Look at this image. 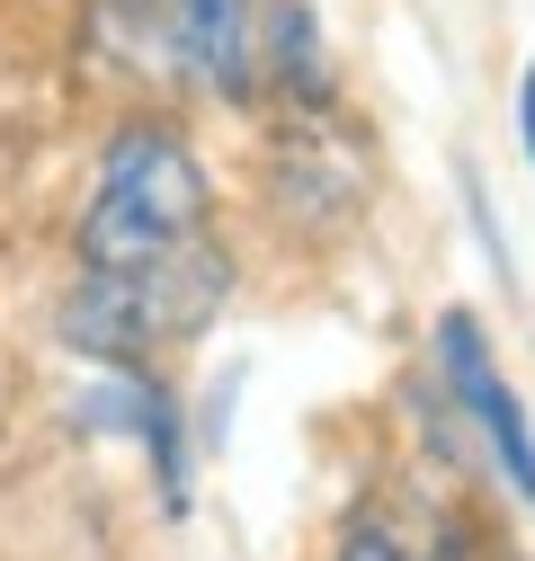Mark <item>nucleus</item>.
I'll list each match as a JSON object with an SVG mask.
<instances>
[{
  "label": "nucleus",
  "mask_w": 535,
  "mask_h": 561,
  "mask_svg": "<svg viewBox=\"0 0 535 561\" xmlns=\"http://www.w3.org/2000/svg\"><path fill=\"white\" fill-rule=\"evenodd\" d=\"M526 152H535V72H526Z\"/></svg>",
  "instance_id": "0eeeda50"
},
{
  "label": "nucleus",
  "mask_w": 535,
  "mask_h": 561,
  "mask_svg": "<svg viewBox=\"0 0 535 561\" xmlns=\"http://www.w3.org/2000/svg\"><path fill=\"white\" fill-rule=\"evenodd\" d=\"M268 72L304 107H330V62H321V27L304 0H268Z\"/></svg>",
  "instance_id": "39448f33"
},
{
  "label": "nucleus",
  "mask_w": 535,
  "mask_h": 561,
  "mask_svg": "<svg viewBox=\"0 0 535 561\" xmlns=\"http://www.w3.org/2000/svg\"><path fill=\"white\" fill-rule=\"evenodd\" d=\"M206 241V170L170 125H125L81 215V267H152Z\"/></svg>",
  "instance_id": "f257e3e1"
},
{
  "label": "nucleus",
  "mask_w": 535,
  "mask_h": 561,
  "mask_svg": "<svg viewBox=\"0 0 535 561\" xmlns=\"http://www.w3.org/2000/svg\"><path fill=\"white\" fill-rule=\"evenodd\" d=\"M224 286H232V259L215 241H187L179 259H152V267H81L72 304H62V339L90 347L99 366H144L152 347L206 330Z\"/></svg>",
  "instance_id": "f03ea898"
},
{
  "label": "nucleus",
  "mask_w": 535,
  "mask_h": 561,
  "mask_svg": "<svg viewBox=\"0 0 535 561\" xmlns=\"http://www.w3.org/2000/svg\"><path fill=\"white\" fill-rule=\"evenodd\" d=\"M437 375L455 383L464 410H474V428H482L500 481L535 508V419H526V401L500 383V366H491V347H482V321H474V312H446V321H437Z\"/></svg>",
  "instance_id": "7ed1b4c3"
},
{
  "label": "nucleus",
  "mask_w": 535,
  "mask_h": 561,
  "mask_svg": "<svg viewBox=\"0 0 535 561\" xmlns=\"http://www.w3.org/2000/svg\"><path fill=\"white\" fill-rule=\"evenodd\" d=\"M340 561H411V552H401V543H392L384 526H357V535L340 543Z\"/></svg>",
  "instance_id": "423d86ee"
},
{
  "label": "nucleus",
  "mask_w": 535,
  "mask_h": 561,
  "mask_svg": "<svg viewBox=\"0 0 535 561\" xmlns=\"http://www.w3.org/2000/svg\"><path fill=\"white\" fill-rule=\"evenodd\" d=\"M161 27H170V54L196 90H224V99H250L259 81V54H250V0H161Z\"/></svg>",
  "instance_id": "20e7f679"
},
{
  "label": "nucleus",
  "mask_w": 535,
  "mask_h": 561,
  "mask_svg": "<svg viewBox=\"0 0 535 561\" xmlns=\"http://www.w3.org/2000/svg\"><path fill=\"white\" fill-rule=\"evenodd\" d=\"M116 10H134V19H144V10H161V0H116Z\"/></svg>",
  "instance_id": "6e6552de"
}]
</instances>
